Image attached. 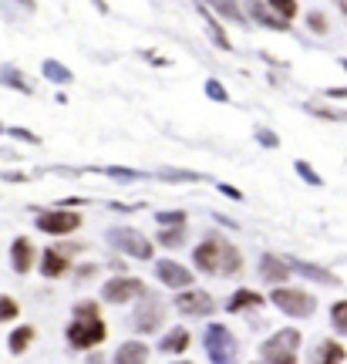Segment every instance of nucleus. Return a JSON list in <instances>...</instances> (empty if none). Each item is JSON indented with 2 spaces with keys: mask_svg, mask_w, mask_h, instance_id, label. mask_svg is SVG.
<instances>
[{
  "mask_svg": "<svg viewBox=\"0 0 347 364\" xmlns=\"http://www.w3.org/2000/svg\"><path fill=\"white\" fill-rule=\"evenodd\" d=\"M193 260H196V270L209 273V277H233V273L243 270L240 250L229 240H223L219 233H212V236H206V240L199 243Z\"/></svg>",
  "mask_w": 347,
  "mask_h": 364,
  "instance_id": "obj_1",
  "label": "nucleus"
},
{
  "mask_svg": "<svg viewBox=\"0 0 347 364\" xmlns=\"http://www.w3.org/2000/svg\"><path fill=\"white\" fill-rule=\"evenodd\" d=\"M273 307H280L287 317H310L314 310H317V301H314V293H307V290H297V287H284V284H276L270 293Z\"/></svg>",
  "mask_w": 347,
  "mask_h": 364,
  "instance_id": "obj_2",
  "label": "nucleus"
},
{
  "mask_svg": "<svg viewBox=\"0 0 347 364\" xmlns=\"http://www.w3.org/2000/svg\"><path fill=\"white\" fill-rule=\"evenodd\" d=\"M105 334H108V327L98 314H95V317H78L75 314V320L68 324V344L75 351H88V348H95V344H102Z\"/></svg>",
  "mask_w": 347,
  "mask_h": 364,
  "instance_id": "obj_3",
  "label": "nucleus"
},
{
  "mask_svg": "<svg viewBox=\"0 0 347 364\" xmlns=\"http://www.w3.org/2000/svg\"><path fill=\"white\" fill-rule=\"evenodd\" d=\"M297 348H300V334L293 331V327H284V331H276L270 341H263V348H260V358L263 361H276V364H293L297 361Z\"/></svg>",
  "mask_w": 347,
  "mask_h": 364,
  "instance_id": "obj_4",
  "label": "nucleus"
},
{
  "mask_svg": "<svg viewBox=\"0 0 347 364\" xmlns=\"http://www.w3.org/2000/svg\"><path fill=\"white\" fill-rule=\"evenodd\" d=\"M108 243L115 246V250H121V253H128V257L135 260H152V240H145L138 229L132 226H118V229H108Z\"/></svg>",
  "mask_w": 347,
  "mask_h": 364,
  "instance_id": "obj_5",
  "label": "nucleus"
},
{
  "mask_svg": "<svg viewBox=\"0 0 347 364\" xmlns=\"http://www.w3.org/2000/svg\"><path fill=\"white\" fill-rule=\"evenodd\" d=\"M202 344H206L209 361H233V358H236V341H233V331H229V327H223V324H209V327H206V337H202Z\"/></svg>",
  "mask_w": 347,
  "mask_h": 364,
  "instance_id": "obj_6",
  "label": "nucleus"
},
{
  "mask_svg": "<svg viewBox=\"0 0 347 364\" xmlns=\"http://www.w3.org/2000/svg\"><path fill=\"white\" fill-rule=\"evenodd\" d=\"M78 226H81V216L71 210H61V206L37 216V229L47 233V236H68V233H75Z\"/></svg>",
  "mask_w": 347,
  "mask_h": 364,
  "instance_id": "obj_7",
  "label": "nucleus"
},
{
  "mask_svg": "<svg viewBox=\"0 0 347 364\" xmlns=\"http://www.w3.org/2000/svg\"><path fill=\"white\" fill-rule=\"evenodd\" d=\"M149 290L138 277H111L105 287H102V301L108 303H125V301H135V297H145Z\"/></svg>",
  "mask_w": 347,
  "mask_h": 364,
  "instance_id": "obj_8",
  "label": "nucleus"
},
{
  "mask_svg": "<svg viewBox=\"0 0 347 364\" xmlns=\"http://www.w3.org/2000/svg\"><path fill=\"white\" fill-rule=\"evenodd\" d=\"M176 310L185 314V317H209L216 310V301H212L206 290H182L176 297Z\"/></svg>",
  "mask_w": 347,
  "mask_h": 364,
  "instance_id": "obj_9",
  "label": "nucleus"
},
{
  "mask_svg": "<svg viewBox=\"0 0 347 364\" xmlns=\"http://www.w3.org/2000/svg\"><path fill=\"white\" fill-rule=\"evenodd\" d=\"M162 317H166V307H162V301L159 297H142V303H138V310H135V327L142 334H152L159 324H162Z\"/></svg>",
  "mask_w": 347,
  "mask_h": 364,
  "instance_id": "obj_10",
  "label": "nucleus"
},
{
  "mask_svg": "<svg viewBox=\"0 0 347 364\" xmlns=\"http://www.w3.org/2000/svg\"><path fill=\"white\" fill-rule=\"evenodd\" d=\"M155 273H159V280H162L166 287H176V290L193 287V270H185L176 260H159V263H155Z\"/></svg>",
  "mask_w": 347,
  "mask_h": 364,
  "instance_id": "obj_11",
  "label": "nucleus"
},
{
  "mask_svg": "<svg viewBox=\"0 0 347 364\" xmlns=\"http://www.w3.org/2000/svg\"><path fill=\"white\" fill-rule=\"evenodd\" d=\"M246 11H250V17H253L257 24H263V28H270V30H287L290 28V20H284V17L270 7V0H267V4H263V0H246Z\"/></svg>",
  "mask_w": 347,
  "mask_h": 364,
  "instance_id": "obj_12",
  "label": "nucleus"
},
{
  "mask_svg": "<svg viewBox=\"0 0 347 364\" xmlns=\"http://www.w3.org/2000/svg\"><path fill=\"white\" fill-rule=\"evenodd\" d=\"M290 273H293V267L284 263V260H276L273 253H263V257H260V277H263L267 284H273V287H276V284H287Z\"/></svg>",
  "mask_w": 347,
  "mask_h": 364,
  "instance_id": "obj_13",
  "label": "nucleus"
},
{
  "mask_svg": "<svg viewBox=\"0 0 347 364\" xmlns=\"http://www.w3.org/2000/svg\"><path fill=\"white\" fill-rule=\"evenodd\" d=\"M34 243L28 240V236H17L14 246H11V267H14L17 273H30L34 270Z\"/></svg>",
  "mask_w": 347,
  "mask_h": 364,
  "instance_id": "obj_14",
  "label": "nucleus"
},
{
  "mask_svg": "<svg viewBox=\"0 0 347 364\" xmlns=\"http://www.w3.org/2000/svg\"><path fill=\"white\" fill-rule=\"evenodd\" d=\"M37 267H41V273H44L47 280H54L61 273H68V257H64V250H54V246H51V250L41 253V263H37Z\"/></svg>",
  "mask_w": 347,
  "mask_h": 364,
  "instance_id": "obj_15",
  "label": "nucleus"
},
{
  "mask_svg": "<svg viewBox=\"0 0 347 364\" xmlns=\"http://www.w3.org/2000/svg\"><path fill=\"white\" fill-rule=\"evenodd\" d=\"M290 267L297 273H303V277H310V280H317V284H331V287H341V280L334 277L331 270H324V267H317V263H303V260H290Z\"/></svg>",
  "mask_w": 347,
  "mask_h": 364,
  "instance_id": "obj_16",
  "label": "nucleus"
},
{
  "mask_svg": "<svg viewBox=\"0 0 347 364\" xmlns=\"http://www.w3.org/2000/svg\"><path fill=\"white\" fill-rule=\"evenodd\" d=\"M199 17H202V24H206V30H209L212 44L223 47V51H233V44H229V37H226V30H223V24H219V20L209 14V7H202V4H199Z\"/></svg>",
  "mask_w": 347,
  "mask_h": 364,
  "instance_id": "obj_17",
  "label": "nucleus"
},
{
  "mask_svg": "<svg viewBox=\"0 0 347 364\" xmlns=\"http://www.w3.org/2000/svg\"><path fill=\"white\" fill-rule=\"evenodd\" d=\"M189 341H193V337H189L185 327H172V331L159 341V351H162V354H182V351L189 348Z\"/></svg>",
  "mask_w": 347,
  "mask_h": 364,
  "instance_id": "obj_18",
  "label": "nucleus"
},
{
  "mask_svg": "<svg viewBox=\"0 0 347 364\" xmlns=\"http://www.w3.org/2000/svg\"><path fill=\"white\" fill-rule=\"evenodd\" d=\"M246 307H263V297H260L257 290L240 287L236 293H233V297H229L226 310H229V314H240V310H246Z\"/></svg>",
  "mask_w": 347,
  "mask_h": 364,
  "instance_id": "obj_19",
  "label": "nucleus"
},
{
  "mask_svg": "<svg viewBox=\"0 0 347 364\" xmlns=\"http://www.w3.org/2000/svg\"><path fill=\"white\" fill-rule=\"evenodd\" d=\"M149 358V348L142 344V341H128V344H121L115 351V361L118 364H128V361H145Z\"/></svg>",
  "mask_w": 347,
  "mask_h": 364,
  "instance_id": "obj_20",
  "label": "nucleus"
},
{
  "mask_svg": "<svg viewBox=\"0 0 347 364\" xmlns=\"http://www.w3.org/2000/svg\"><path fill=\"white\" fill-rule=\"evenodd\" d=\"M0 85H7V88L24 91V95H30V91H34V85H30V81H28L24 75H20L17 68H4V71H0Z\"/></svg>",
  "mask_w": 347,
  "mask_h": 364,
  "instance_id": "obj_21",
  "label": "nucleus"
},
{
  "mask_svg": "<svg viewBox=\"0 0 347 364\" xmlns=\"http://www.w3.org/2000/svg\"><path fill=\"white\" fill-rule=\"evenodd\" d=\"M7 341H11V354H24V351L30 348V341H34V327H30V324L17 327V331L7 337Z\"/></svg>",
  "mask_w": 347,
  "mask_h": 364,
  "instance_id": "obj_22",
  "label": "nucleus"
},
{
  "mask_svg": "<svg viewBox=\"0 0 347 364\" xmlns=\"http://www.w3.org/2000/svg\"><path fill=\"white\" fill-rule=\"evenodd\" d=\"M41 71H44V78H51V81H58V85H68V81H71V71H68V68H64V64H61V61H54V58H47L44 64H41Z\"/></svg>",
  "mask_w": 347,
  "mask_h": 364,
  "instance_id": "obj_23",
  "label": "nucleus"
},
{
  "mask_svg": "<svg viewBox=\"0 0 347 364\" xmlns=\"http://www.w3.org/2000/svg\"><path fill=\"white\" fill-rule=\"evenodd\" d=\"M159 243L162 246H169V250H176V246H182L185 243V226H169L159 233Z\"/></svg>",
  "mask_w": 347,
  "mask_h": 364,
  "instance_id": "obj_24",
  "label": "nucleus"
},
{
  "mask_svg": "<svg viewBox=\"0 0 347 364\" xmlns=\"http://www.w3.org/2000/svg\"><path fill=\"white\" fill-rule=\"evenodd\" d=\"M98 172H105V176H111V179L118 182H135V179H145L138 169H125V166H108V169H98Z\"/></svg>",
  "mask_w": 347,
  "mask_h": 364,
  "instance_id": "obj_25",
  "label": "nucleus"
},
{
  "mask_svg": "<svg viewBox=\"0 0 347 364\" xmlns=\"http://www.w3.org/2000/svg\"><path fill=\"white\" fill-rule=\"evenodd\" d=\"M331 324L337 334H347V301H337L331 307Z\"/></svg>",
  "mask_w": 347,
  "mask_h": 364,
  "instance_id": "obj_26",
  "label": "nucleus"
},
{
  "mask_svg": "<svg viewBox=\"0 0 347 364\" xmlns=\"http://www.w3.org/2000/svg\"><path fill=\"white\" fill-rule=\"evenodd\" d=\"M20 314V303L14 297H7V293H0V324H7V320H17Z\"/></svg>",
  "mask_w": 347,
  "mask_h": 364,
  "instance_id": "obj_27",
  "label": "nucleus"
},
{
  "mask_svg": "<svg viewBox=\"0 0 347 364\" xmlns=\"http://www.w3.org/2000/svg\"><path fill=\"white\" fill-rule=\"evenodd\" d=\"M317 358H320V361H344L347 354H344V348H341V344H334V341H324V344L317 348Z\"/></svg>",
  "mask_w": 347,
  "mask_h": 364,
  "instance_id": "obj_28",
  "label": "nucleus"
},
{
  "mask_svg": "<svg viewBox=\"0 0 347 364\" xmlns=\"http://www.w3.org/2000/svg\"><path fill=\"white\" fill-rule=\"evenodd\" d=\"M159 176H162L166 182H199L202 179L199 172H185V169H162Z\"/></svg>",
  "mask_w": 347,
  "mask_h": 364,
  "instance_id": "obj_29",
  "label": "nucleus"
},
{
  "mask_svg": "<svg viewBox=\"0 0 347 364\" xmlns=\"http://www.w3.org/2000/svg\"><path fill=\"white\" fill-rule=\"evenodd\" d=\"M293 169H297V172L303 176V182H310V186H324V179L317 176V169L310 166V162H303V159H297V162H293Z\"/></svg>",
  "mask_w": 347,
  "mask_h": 364,
  "instance_id": "obj_30",
  "label": "nucleus"
},
{
  "mask_svg": "<svg viewBox=\"0 0 347 364\" xmlns=\"http://www.w3.org/2000/svg\"><path fill=\"white\" fill-rule=\"evenodd\" d=\"M212 7H216V11H223L229 20H236V24H246V17L236 11V4H233V0H212Z\"/></svg>",
  "mask_w": 347,
  "mask_h": 364,
  "instance_id": "obj_31",
  "label": "nucleus"
},
{
  "mask_svg": "<svg viewBox=\"0 0 347 364\" xmlns=\"http://www.w3.org/2000/svg\"><path fill=\"white\" fill-rule=\"evenodd\" d=\"M270 7L284 17V20H293V17H297V0H270Z\"/></svg>",
  "mask_w": 347,
  "mask_h": 364,
  "instance_id": "obj_32",
  "label": "nucleus"
},
{
  "mask_svg": "<svg viewBox=\"0 0 347 364\" xmlns=\"http://www.w3.org/2000/svg\"><path fill=\"white\" fill-rule=\"evenodd\" d=\"M155 223H162V226H185V212H155Z\"/></svg>",
  "mask_w": 347,
  "mask_h": 364,
  "instance_id": "obj_33",
  "label": "nucleus"
},
{
  "mask_svg": "<svg viewBox=\"0 0 347 364\" xmlns=\"http://www.w3.org/2000/svg\"><path fill=\"white\" fill-rule=\"evenodd\" d=\"M206 95H209L212 102H229V91L223 88L216 78H209V81H206Z\"/></svg>",
  "mask_w": 347,
  "mask_h": 364,
  "instance_id": "obj_34",
  "label": "nucleus"
},
{
  "mask_svg": "<svg viewBox=\"0 0 347 364\" xmlns=\"http://www.w3.org/2000/svg\"><path fill=\"white\" fill-rule=\"evenodd\" d=\"M7 135H14V138H20V142H30V145H41V138L34 135V132H28V128H7Z\"/></svg>",
  "mask_w": 347,
  "mask_h": 364,
  "instance_id": "obj_35",
  "label": "nucleus"
},
{
  "mask_svg": "<svg viewBox=\"0 0 347 364\" xmlns=\"http://www.w3.org/2000/svg\"><path fill=\"white\" fill-rule=\"evenodd\" d=\"M257 142L260 145H267V149H276V145H280V135H273V132H267V128H257Z\"/></svg>",
  "mask_w": 347,
  "mask_h": 364,
  "instance_id": "obj_36",
  "label": "nucleus"
},
{
  "mask_svg": "<svg viewBox=\"0 0 347 364\" xmlns=\"http://www.w3.org/2000/svg\"><path fill=\"white\" fill-rule=\"evenodd\" d=\"M75 314H78V317H95V314H98V303H95V301L75 303Z\"/></svg>",
  "mask_w": 347,
  "mask_h": 364,
  "instance_id": "obj_37",
  "label": "nucleus"
},
{
  "mask_svg": "<svg viewBox=\"0 0 347 364\" xmlns=\"http://www.w3.org/2000/svg\"><path fill=\"white\" fill-rule=\"evenodd\" d=\"M307 24H310V30H317V34H327V20H324V14H307Z\"/></svg>",
  "mask_w": 347,
  "mask_h": 364,
  "instance_id": "obj_38",
  "label": "nucleus"
},
{
  "mask_svg": "<svg viewBox=\"0 0 347 364\" xmlns=\"http://www.w3.org/2000/svg\"><path fill=\"white\" fill-rule=\"evenodd\" d=\"M216 189H219L223 196H229V199H243V193H240V189H233V186H223V182H219Z\"/></svg>",
  "mask_w": 347,
  "mask_h": 364,
  "instance_id": "obj_39",
  "label": "nucleus"
},
{
  "mask_svg": "<svg viewBox=\"0 0 347 364\" xmlns=\"http://www.w3.org/2000/svg\"><path fill=\"white\" fill-rule=\"evenodd\" d=\"M4 179L7 182H28V176H24V172H4Z\"/></svg>",
  "mask_w": 347,
  "mask_h": 364,
  "instance_id": "obj_40",
  "label": "nucleus"
},
{
  "mask_svg": "<svg viewBox=\"0 0 347 364\" xmlns=\"http://www.w3.org/2000/svg\"><path fill=\"white\" fill-rule=\"evenodd\" d=\"M327 95H331V98H347V88H331Z\"/></svg>",
  "mask_w": 347,
  "mask_h": 364,
  "instance_id": "obj_41",
  "label": "nucleus"
},
{
  "mask_svg": "<svg viewBox=\"0 0 347 364\" xmlns=\"http://www.w3.org/2000/svg\"><path fill=\"white\" fill-rule=\"evenodd\" d=\"M91 4H95V7L102 11V14H108V4H105V0H91Z\"/></svg>",
  "mask_w": 347,
  "mask_h": 364,
  "instance_id": "obj_42",
  "label": "nucleus"
},
{
  "mask_svg": "<svg viewBox=\"0 0 347 364\" xmlns=\"http://www.w3.org/2000/svg\"><path fill=\"white\" fill-rule=\"evenodd\" d=\"M4 132H7V128H4V125H0V135H4Z\"/></svg>",
  "mask_w": 347,
  "mask_h": 364,
  "instance_id": "obj_43",
  "label": "nucleus"
},
{
  "mask_svg": "<svg viewBox=\"0 0 347 364\" xmlns=\"http://www.w3.org/2000/svg\"><path fill=\"white\" fill-rule=\"evenodd\" d=\"M341 64H344V68H347V58H344V61H341Z\"/></svg>",
  "mask_w": 347,
  "mask_h": 364,
  "instance_id": "obj_44",
  "label": "nucleus"
}]
</instances>
